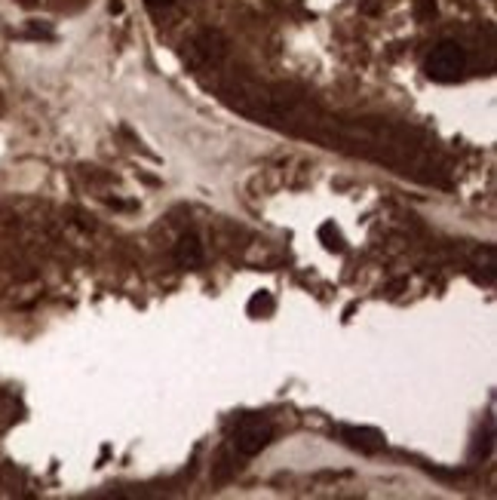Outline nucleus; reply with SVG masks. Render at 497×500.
Wrapping results in <instances>:
<instances>
[{"mask_svg":"<svg viewBox=\"0 0 497 500\" xmlns=\"http://www.w3.org/2000/svg\"><path fill=\"white\" fill-rule=\"evenodd\" d=\"M144 4H148L151 10H166V6H172L175 0H144Z\"/></svg>","mask_w":497,"mask_h":500,"instance_id":"obj_9","label":"nucleus"},{"mask_svg":"<svg viewBox=\"0 0 497 500\" xmlns=\"http://www.w3.org/2000/svg\"><path fill=\"white\" fill-rule=\"evenodd\" d=\"M248 314L252 316H267V314H273V298H271V291H258V295L248 301Z\"/></svg>","mask_w":497,"mask_h":500,"instance_id":"obj_5","label":"nucleus"},{"mask_svg":"<svg viewBox=\"0 0 497 500\" xmlns=\"http://www.w3.org/2000/svg\"><path fill=\"white\" fill-rule=\"evenodd\" d=\"M123 10V0H110V12H120Z\"/></svg>","mask_w":497,"mask_h":500,"instance_id":"obj_10","label":"nucleus"},{"mask_svg":"<svg viewBox=\"0 0 497 500\" xmlns=\"http://www.w3.org/2000/svg\"><path fill=\"white\" fill-rule=\"evenodd\" d=\"M19 4H22V6H34L37 0H19Z\"/></svg>","mask_w":497,"mask_h":500,"instance_id":"obj_11","label":"nucleus"},{"mask_svg":"<svg viewBox=\"0 0 497 500\" xmlns=\"http://www.w3.org/2000/svg\"><path fill=\"white\" fill-rule=\"evenodd\" d=\"M341 439L347 446L365 451V455H375V451L384 448V436L371 427H341Z\"/></svg>","mask_w":497,"mask_h":500,"instance_id":"obj_3","label":"nucleus"},{"mask_svg":"<svg viewBox=\"0 0 497 500\" xmlns=\"http://www.w3.org/2000/svg\"><path fill=\"white\" fill-rule=\"evenodd\" d=\"M414 16H418V22L436 19V0H414Z\"/></svg>","mask_w":497,"mask_h":500,"instance_id":"obj_7","label":"nucleus"},{"mask_svg":"<svg viewBox=\"0 0 497 500\" xmlns=\"http://www.w3.org/2000/svg\"><path fill=\"white\" fill-rule=\"evenodd\" d=\"M424 71H427V78L436 83H454L467 71V50L458 40H442V44L433 46V53L427 55Z\"/></svg>","mask_w":497,"mask_h":500,"instance_id":"obj_1","label":"nucleus"},{"mask_svg":"<svg viewBox=\"0 0 497 500\" xmlns=\"http://www.w3.org/2000/svg\"><path fill=\"white\" fill-rule=\"evenodd\" d=\"M175 261L182 264V267H197V264H203V242H200L197 234H184V237L175 242Z\"/></svg>","mask_w":497,"mask_h":500,"instance_id":"obj_4","label":"nucleus"},{"mask_svg":"<svg viewBox=\"0 0 497 500\" xmlns=\"http://www.w3.org/2000/svg\"><path fill=\"white\" fill-rule=\"evenodd\" d=\"M320 237H322V242H326L329 252H344V240H341V234H338L335 225H322Z\"/></svg>","mask_w":497,"mask_h":500,"instance_id":"obj_6","label":"nucleus"},{"mask_svg":"<svg viewBox=\"0 0 497 500\" xmlns=\"http://www.w3.org/2000/svg\"><path fill=\"white\" fill-rule=\"evenodd\" d=\"M273 439V427L267 421L258 418H246L240 421V427L233 430V448L240 451L243 457H255L258 451H265Z\"/></svg>","mask_w":497,"mask_h":500,"instance_id":"obj_2","label":"nucleus"},{"mask_svg":"<svg viewBox=\"0 0 497 500\" xmlns=\"http://www.w3.org/2000/svg\"><path fill=\"white\" fill-rule=\"evenodd\" d=\"M28 37L31 40H53L55 37V31L46 22H28Z\"/></svg>","mask_w":497,"mask_h":500,"instance_id":"obj_8","label":"nucleus"}]
</instances>
